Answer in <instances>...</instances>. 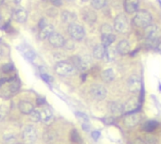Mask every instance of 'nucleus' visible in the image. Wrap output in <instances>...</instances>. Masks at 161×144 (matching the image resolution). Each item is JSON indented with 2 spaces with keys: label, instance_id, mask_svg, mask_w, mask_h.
I'll list each match as a JSON object with an SVG mask.
<instances>
[{
  "label": "nucleus",
  "instance_id": "24",
  "mask_svg": "<svg viewBox=\"0 0 161 144\" xmlns=\"http://www.w3.org/2000/svg\"><path fill=\"white\" fill-rule=\"evenodd\" d=\"M114 77H115V73L112 69H107V70H104L102 73H101V79L104 81V82H111Z\"/></svg>",
  "mask_w": 161,
  "mask_h": 144
},
{
  "label": "nucleus",
  "instance_id": "41",
  "mask_svg": "<svg viewBox=\"0 0 161 144\" xmlns=\"http://www.w3.org/2000/svg\"><path fill=\"white\" fill-rule=\"evenodd\" d=\"M64 46L65 47V48H69V49H72V48L74 47V43L71 42V41H64Z\"/></svg>",
  "mask_w": 161,
  "mask_h": 144
},
{
  "label": "nucleus",
  "instance_id": "6",
  "mask_svg": "<svg viewBox=\"0 0 161 144\" xmlns=\"http://www.w3.org/2000/svg\"><path fill=\"white\" fill-rule=\"evenodd\" d=\"M90 94L92 98L97 101H101L106 97L107 91L105 87H103L101 84H94L90 87Z\"/></svg>",
  "mask_w": 161,
  "mask_h": 144
},
{
  "label": "nucleus",
  "instance_id": "53",
  "mask_svg": "<svg viewBox=\"0 0 161 144\" xmlns=\"http://www.w3.org/2000/svg\"><path fill=\"white\" fill-rule=\"evenodd\" d=\"M82 1H88V0H82Z\"/></svg>",
  "mask_w": 161,
  "mask_h": 144
},
{
  "label": "nucleus",
  "instance_id": "37",
  "mask_svg": "<svg viewBox=\"0 0 161 144\" xmlns=\"http://www.w3.org/2000/svg\"><path fill=\"white\" fill-rule=\"evenodd\" d=\"M41 77L46 82H52V80H53V78L51 77V76H49L47 73H41Z\"/></svg>",
  "mask_w": 161,
  "mask_h": 144
},
{
  "label": "nucleus",
  "instance_id": "49",
  "mask_svg": "<svg viewBox=\"0 0 161 144\" xmlns=\"http://www.w3.org/2000/svg\"><path fill=\"white\" fill-rule=\"evenodd\" d=\"M106 123H113V118H108L106 121H105Z\"/></svg>",
  "mask_w": 161,
  "mask_h": 144
},
{
  "label": "nucleus",
  "instance_id": "16",
  "mask_svg": "<svg viewBox=\"0 0 161 144\" xmlns=\"http://www.w3.org/2000/svg\"><path fill=\"white\" fill-rule=\"evenodd\" d=\"M82 18L83 20L88 23V24H93L97 20V14L95 12L91 11L89 9H85L82 12Z\"/></svg>",
  "mask_w": 161,
  "mask_h": 144
},
{
  "label": "nucleus",
  "instance_id": "12",
  "mask_svg": "<svg viewBox=\"0 0 161 144\" xmlns=\"http://www.w3.org/2000/svg\"><path fill=\"white\" fill-rule=\"evenodd\" d=\"M18 108L20 110L21 113L26 114V115H30L31 113V111L34 109L33 108V105L30 102V101H20L18 105Z\"/></svg>",
  "mask_w": 161,
  "mask_h": 144
},
{
  "label": "nucleus",
  "instance_id": "38",
  "mask_svg": "<svg viewBox=\"0 0 161 144\" xmlns=\"http://www.w3.org/2000/svg\"><path fill=\"white\" fill-rule=\"evenodd\" d=\"M76 115H77V116L82 121V122H88V117H87V115H85L84 113H82V112H78Z\"/></svg>",
  "mask_w": 161,
  "mask_h": 144
},
{
  "label": "nucleus",
  "instance_id": "36",
  "mask_svg": "<svg viewBox=\"0 0 161 144\" xmlns=\"http://www.w3.org/2000/svg\"><path fill=\"white\" fill-rule=\"evenodd\" d=\"M14 139H15V138L13 135H7L4 138V141L6 144H12L14 141Z\"/></svg>",
  "mask_w": 161,
  "mask_h": 144
},
{
  "label": "nucleus",
  "instance_id": "27",
  "mask_svg": "<svg viewBox=\"0 0 161 144\" xmlns=\"http://www.w3.org/2000/svg\"><path fill=\"white\" fill-rule=\"evenodd\" d=\"M23 47L24 48H23V50L21 52L24 55V57H27L28 60H33L35 59V57H36L34 51L32 49H31L30 47H27V46H23Z\"/></svg>",
  "mask_w": 161,
  "mask_h": 144
},
{
  "label": "nucleus",
  "instance_id": "45",
  "mask_svg": "<svg viewBox=\"0 0 161 144\" xmlns=\"http://www.w3.org/2000/svg\"><path fill=\"white\" fill-rule=\"evenodd\" d=\"M45 98H43V97H40L39 96V98H37V103H38V105H43V104H45Z\"/></svg>",
  "mask_w": 161,
  "mask_h": 144
},
{
  "label": "nucleus",
  "instance_id": "13",
  "mask_svg": "<svg viewBox=\"0 0 161 144\" xmlns=\"http://www.w3.org/2000/svg\"><path fill=\"white\" fill-rule=\"evenodd\" d=\"M55 27L52 25H46L44 28L40 29L39 32V39L41 41H45L46 39H49V37L54 32Z\"/></svg>",
  "mask_w": 161,
  "mask_h": 144
},
{
  "label": "nucleus",
  "instance_id": "18",
  "mask_svg": "<svg viewBox=\"0 0 161 144\" xmlns=\"http://www.w3.org/2000/svg\"><path fill=\"white\" fill-rule=\"evenodd\" d=\"M13 18L18 22V23H25L27 19V12L26 9L19 8L13 13Z\"/></svg>",
  "mask_w": 161,
  "mask_h": 144
},
{
  "label": "nucleus",
  "instance_id": "32",
  "mask_svg": "<svg viewBox=\"0 0 161 144\" xmlns=\"http://www.w3.org/2000/svg\"><path fill=\"white\" fill-rule=\"evenodd\" d=\"M145 143L146 144H156L157 142V139H156L155 136L151 135V134H147V135L145 136Z\"/></svg>",
  "mask_w": 161,
  "mask_h": 144
},
{
  "label": "nucleus",
  "instance_id": "52",
  "mask_svg": "<svg viewBox=\"0 0 161 144\" xmlns=\"http://www.w3.org/2000/svg\"><path fill=\"white\" fill-rule=\"evenodd\" d=\"M3 2H4V0H0V6L3 4Z\"/></svg>",
  "mask_w": 161,
  "mask_h": 144
},
{
  "label": "nucleus",
  "instance_id": "46",
  "mask_svg": "<svg viewBox=\"0 0 161 144\" xmlns=\"http://www.w3.org/2000/svg\"><path fill=\"white\" fill-rule=\"evenodd\" d=\"M6 81H7L6 78H0V88H1L2 86L6 83Z\"/></svg>",
  "mask_w": 161,
  "mask_h": 144
},
{
  "label": "nucleus",
  "instance_id": "51",
  "mask_svg": "<svg viewBox=\"0 0 161 144\" xmlns=\"http://www.w3.org/2000/svg\"><path fill=\"white\" fill-rule=\"evenodd\" d=\"M1 24H2V16L0 14V26H1Z\"/></svg>",
  "mask_w": 161,
  "mask_h": 144
},
{
  "label": "nucleus",
  "instance_id": "10",
  "mask_svg": "<svg viewBox=\"0 0 161 144\" xmlns=\"http://www.w3.org/2000/svg\"><path fill=\"white\" fill-rule=\"evenodd\" d=\"M140 108L139 102L137 97L130 98L124 105H123V113H133V112H138Z\"/></svg>",
  "mask_w": 161,
  "mask_h": 144
},
{
  "label": "nucleus",
  "instance_id": "35",
  "mask_svg": "<svg viewBox=\"0 0 161 144\" xmlns=\"http://www.w3.org/2000/svg\"><path fill=\"white\" fill-rule=\"evenodd\" d=\"M46 14L49 15V17H55V16H57V14H58V11H57L56 9H54V7H53V8H50V9H47Z\"/></svg>",
  "mask_w": 161,
  "mask_h": 144
},
{
  "label": "nucleus",
  "instance_id": "33",
  "mask_svg": "<svg viewBox=\"0 0 161 144\" xmlns=\"http://www.w3.org/2000/svg\"><path fill=\"white\" fill-rule=\"evenodd\" d=\"M19 87H20V84L16 80L11 81V83H9V91L12 92H16L19 90Z\"/></svg>",
  "mask_w": 161,
  "mask_h": 144
},
{
  "label": "nucleus",
  "instance_id": "28",
  "mask_svg": "<svg viewBox=\"0 0 161 144\" xmlns=\"http://www.w3.org/2000/svg\"><path fill=\"white\" fill-rule=\"evenodd\" d=\"M107 4V0H91V6L95 9H101Z\"/></svg>",
  "mask_w": 161,
  "mask_h": 144
},
{
  "label": "nucleus",
  "instance_id": "48",
  "mask_svg": "<svg viewBox=\"0 0 161 144\" xmlns=\"http://www.w3.org/2000/svg\"><path fill=\"white\" fill-rule=\"evenodd\" d=\"M156 49H157V51H158V52H160V53H161V43H159L157 44V46H156Z\"/></svg>",
  "mask_w": 161,
  "mask_h": 144
},
{
  "label": "nucleus",
  "instance_id": "26",
  "mask_svg": "<svg viewBox=\"0 0 161 144\" xmlns=\"http://www.w3.org/2000/svg\"><path fill=\"white\" fill-rule=\"evenodd\" d=\"M158 125V122L156 121H149V122H146L143 126H142V130H144L148 133L154 131Z\"/></svg>",
  "mask_w": 161,
  "mask_h": 144
},
{
  "label": "nucleus",
  "instance_id": "29",
  "mask_svg": "<svg viewBox=\"0 0 161 144\" xmlns=\"http://www.w3.org/2000/svg\"><path fill=\"white\" fill-rule=\"evenodd\" d=\"M30 120L33 122H39L41 121V112L39 110L33 109L30 114Z\"/></svg>",
  "mask_w": 161,
  "mask_h": 144
},
{
  "label": "nucleus",
  "instance_id": "1",
  "mask_svg": "<svg viewBox=\"0 0 161 144\" xmlns=\"http://www.w3.org/2000/svg\"><path fill=\"white\" fill-rule=\"evenodd\" d=\"M145 43L149 47H156L159 43V39L161 37V30L156 25H150L144 29Z\"/></svg>",
  "mask_w": 161,
  "mask_h": 144
},
{
  "label": "nucleus",
  "instance_id": "15",
  "mask_svg": "<svg viewBox=\"0 0 161 144\" xmlns=\"http://www.w3.org/2000/svg\"><path fill=\"white\" fill-rule=\"evenodd\" d=\"M131 47H130V43L128 41L126 40H122L119 43V44L117 45V53L124 56L130 53Z\"/></svg>",
  "mask_w": 161,
  "mask_h": 144
},
{
  "label": "nucleus",
  "instance_id": "25",
  "mask_svg": "<svg viewBox=\"0 0 161 144\" xmlns=\"http://www.w3.org/2000/svg\"><path fill=\"white\" fill-rule=\"evenodd\" d=\"M40 112H41V121H43L45 122H49V121H51V119L53 117V114H52V111L50 110V108H46Z\"/></svg>",
  "mask_w": 161,
  "mask_h": 144
},
{
  "label": "nucleus",
  "instance_id": "14",
  "mask_svg": "<svg viewBox=\"0 0 161 144\" xmlns=\"http://www.w3.org/2000/svg\"><path fill=\"white\" fill-rule=\"evenodd\" d=\"M138 0H125L124 1V9L127 13H134L137 11Z\"/></svg>",
  "mask_w": 161,
  "mask_h": 144
},
{
  "label": "nucleus",
  "instance_id": "8",
  "mask_svg": "<svg viewBox=\"0 0 161 144\" xmlns=\"http://www.w3.org/2000/svg\"><path fill=\"white\" fill-rule=\"evenodd\" d=\"M127 87L129 91L133 93H137L141 90V79L137 74L131 75L127 81Z\"/></svg>",
  "mask_w": 161,
  "mask_h": 144
},
{
  "label": "nucleus",
  "instance_id": "50",
  "mask_svg": "<svg viewBox=\"0 0 161 144\" xmlns=\"http://www.w3.org/2000/svg\"><path fill=\"white\" fill-rule=\"evenodd\" d=\"M13 1L15 4H20V3H21V1H22V0H13Z\"/></svg>",
  "mask_w": 161,
  "mask_h": 144
},
{
  "label": "nucleus",
  "instance_id": "31",
  "mask_svg": "<svg viewBox=\"0 0 161 144\" xmlns=\"http://www.w3.org/2000/svg\"><path fill=\"white\" fill-rule=\"evenodd\" d=\"M70 139H71V141L73 143H82V139H81L77 130H72L71 135H70Z\"/></svg>",
  "mask_w": 161,
  "mask_h": 144
},
{
  "label": "nucleus",
  "instance_id": "7",
  "mask_svg": "<svg viewBox=\"0 0 161 144\" xmlns=\"http://www.w3.org/2000/svg\"><path fill=\"white\" fill-rule=\"evenodd\" d=\"M22 138L26 144H33L37 139V131L32 125H27L23 132Z\"/></svg>",
  "mask_w": 161,
  "mask_h": 144
},
{
  "label": "nucleus",
  "instance_id": "30",
  "mask_svg": "<svg viewBox=\"0 0 161 144\" xmlns=\"http://www.w3.org/2000/svg\"><path fill=\"white\" fill-rule=\"evenodd\" d=\"M113 29L114 28L108 25V24H104L101 27V35H108V34H113Z\"/></svg>",
  "mask_w": 161,
  "mask_h": 144
},
{
  "label": "nucleus",
  "instance_id": "54",
  "mask_svg": "<svg viewBox=\"0 0 161 144\" xmlns=\"http://www.w3.org/2000/svg\"><path fill=\"white\" fill-rule=\"evenodd\" d=\"M0 76H1V71H0Z\"/></svg>",
  "mask_w": 161,
  "mask_h": 144
},
{
  "label": "nucleus",
  "instance_id": "44",
  "mask_svg": "<svg viewBox=\"0 0 161 144\" xmlns=\"http://www.w3.org/2000/svg\"><path fill=\"white\" fill-rule=\"evenodd\" d=\"M133 144H146L145 141H143L140 139H136L134 141H133Z\"/></svg>",
  "mask_w": 161,
  "mask_h": 144
},
{
  "label": "nucleus",
  "instance_id": "4",
  "mask_svg": "<svg viewBox=\"0 0 161 144\" xmlns=\"http://www.w3.org/2000/svg\"><path fill=\"white\" fill-rule=\"evenodd\" d=\"M114 29L119 33H126L130 29L129 21L124 14H119L114 21Z\"/></svg>",
  "mask_w": 161,
  "mask_h": 144
},
{
  "label": "nucleus",
  "instance_id": "20",
  "mask_svg": "<svg viewBox=\"0 0 161 144\" xmlns=\"http://www.w3.org/2000/svg\"><path fill=\"white\" fill-rule=\"evenodd\" d=\"M62 20L64 21V23L71 25V24H74L75 21L77 20V15H76L74 12L64 11L62 12Z\"/></svg>",
  "mask_w": 161,
  "mask_h": 144
},
{
  "label": "nucleus",
  "instance_id": "5",
  "mask_svg": "<svg viewBox=\"0 0 161 144\" xmlns=\"http://www.w3.org/2000/svg\"><path fill=\"white\" fill-rule=\"evenodd\" d=\"M68 33L70 37L75 41H82L85 36L84 28L82 26L75 23L68 26Z\"/></svg>",
  "mask_w": 161,
  "mask_h": 144
},
{
  "label": "nucleus",
  "instance_id": "17",
  "mask_svg": "<svg viewBox=\"0 0 161 144\" xmlns=\"http://www.w3.org/2000/svg\"><path fill=\"white\" fill-rule=\"evenodd\" d=\"M109 109L114 116H120L123 114V105L119 102H112L109 104Z\"/></svg>",
  "mask_w": 161,
  "mask_h": 144
},
{
  "label": "nucleus",
  "instance_id": "23",
  "mask_svg": "<svg viewBox=\"0 0 161 144\" xmlns=\"http://www.w3.org/2000/svg\"><path fill=\"white\" fill-rule=\"evenodd\" d=\"M115 41H116V36L114 34L101 35V44L105 48L109 47Z\"/></svg>",
  "mask_w": 161,
  "mask_h": 144
},
{
  "label": "nucleus",
  "instance_id": "55",
  "mask_svg": "<svg viewBox=\"0 0 161 144\" xmlns=\"http://www.w3.org/2000/svg\"><path fill=\"white\" fill-rule=\"evenodd\" d=\"M68 1H72V0H68Z\"/></svg>",
  "mask_w": 161,
  "mask_h": 144
},
{
  "label": "nucleus",
  "instance_id": "21",
  "mask_svg": "<svg viewBox=\"0 0 161 144\" xmlns=\"http://www.w3.org/2000/svg\"><path fill=\"white\" fill-rule=\"evenodd\" d=\"M116 55H117V50H115V48L109 46L105 48V53H104L103 59L106 62H111L113 60H115Z\"/></svg>",
  "mask_w": 161,
  "mask_h": 144
},
{
  "label": "nucleus",
  "instance_id": "22",
  "mask_svg": "<svg viewBox=\"0 0 161 144\" xmlns=\"http://www.w3.org/2000/svg\"><path fill=\"white\" fill-rule=\"evenodd\" d=\"M104 53H105V47L102 44H98L93 49V57L96 60H102Z\"/></svg>",
  "mask_w": 161,
  "mask_h": 144
},
{
  "label": "nucleus",
  "instance_id": "19",
  "mask_svg": "<svg viewBox=\"0 0 161 144\" xmlns=\"http://www.w3.org/2000/svg\"><path fill=\"white\" fill-rule=\"evenodd\" d=\"M93 61L92 57L88 55H85L81 57V63H80V70L81 71H86L92 66Z\"/></svg>",
  "mask_w": 161,
  "mask_h": 144
},
{
  "label": "nucleus",
  "instance_id": "47",
  "mask_svg": "<svg viewBox=\"0 0 161 144\" xmlns=\"http://www.w3.org/2000/svg\"><path fill=\"white\" fill-rule=\"evenodd\" d=\"M4 55H5V53H4V50L2 49V47L0 46V60H1L2 57H4Z\"/></svg>",
  "mask_w": 161,
  "mask_h": 144
},
{
  "label": "nucleus",
  "instance_id": "3",
  "mask_svg": "<svg viewBox=\"0 0 161 144\" xmlns=\"http://www.w3.org/2000/svg\"><path fill=\"white\" fill-rule=\"evenodd\" d=\"M54 71L57 74L61 76H71L74 75L76 72H77V70L74 68L72 64L65 61H60L56 63L54 67Z\"/></svg>",
  "mask_w": 161,
  "mask_h": 144
},
{
  "label": "nucleus",
  "instance_id": "2",
  "mask_svg": "<svg viewBox=\"0 0 161 144\" xmlns=\"http://www.w3.org/2000/svg\"><path fill=\"white\" fill-rule=\"evenodd\" d=\"M152 21H153V17H152L151 13L145 9H141V11L137 12V14L133 18V23L137 27L140 28H145L148 26L151 25Z\"/></svg>",
  "mask_w": 161,
  "mask_h": 144
},
{
  "label": "nucleus",
  "instance_id": "40",
  "mask_svg": "<svg viewBox=\"0 0 161 144\" xmlns=\"http://www.w3.org/2000/svg\"><path fill=\"white\" fill-rule=\"evenodd\" d=\"M46 25H49L47 24V21H46V19L45 18H42L41 20L39 21V24H38V26H39L40 29H42V28H44Z\"/></svg>",
  "mask_w": 161,
  "mask_h": 144
},
{
  "label": "nucleus",
  "instance_id": "34",
  "mask_svg": "<svg viewBox=\"0 0 161 144\" xmlns=\"http://www.w3.org/2000/svg\"><path fill=\"white\" fill-rule=\"evenodd\" d=\"M8 113V109L4 107V105H0V122L3 121Z\"/></svg>",
  "mask_w": 161,
  "mask_h": 144
},
{
  "label": "nucleus",
  "instance_id": "43",
  "mask_svg": "<svg viewBox=\"0 0 161 144\" xmlns=\"http://www.w3.org/2000/svg\"><path fill=\"white\" fill-rule=\"evenodd\" d=\"M51 1V3L54 5V6H56V7H60V6H62V0H50Z\"/></svg>",
  "mask_w": 161,
  "mask_h": 144
},
{
  "label": "nucleus",
  "instance_id": "39",
  "mask_svg": "<svg viewBox=\"0 0 161 144\" xmlns=\"http://www.w3.org/2000/svg\"><path fill=\"white\" fill-rule=\"evenodd\" d=\"M13 70V66L12 64H6L3 66V68H2V71L5 72V73H8V72H11Z\"/></svg>",
  "mask_w": 161,
  "mask_h": 144
},
{
  "label": "nucleus",
  "instance_id": "11",
  "mask_svg": "<svg viewBox=\"0 0 161 144\" xmlns=\"http://www.w3.org/2000/svg\"><path fill=\"white\" fill-rule=\"evenodd\" d=\"M64 38L63 35H61L60 33L57 32H53L49 37V43L56 48H60L63 47L64 44Z\"/></svg>",
  "mask_w": 161,
  "mask_h": 144
},
{
  "label": "nucleus",
  "instance_id": "42",
  "mask_svg": "<svg viewBox=\"0 0 161 144\" xmlns=\"http://www.w3.org/2000/svg\"><path fill=\"white\" fill-rule=\"evenodd\" d=\"M100 136H101V133H100L99 131H93V132L91 133V137H92L95 140H97V139L100 138Z\"/></svg>",
  "mask_w": 161,
  "mask_h": 144
},
{
  "label": "nucleus",
  "instance_id": "9",
  "mask_svg": "<svg viewBox=\"0 0 161 144\" xmlns=\"http://www.w3.org/2000/svg\"><path fill=\"white\" fill-rule=\"evenodd\" d=\"M141 121V115L139 112H133L127 114L124 118V124L128 128H133L137 126Z\"/></svg>",
  "mask_w": 161,
  "mask_h": 144
}]
</instances>
